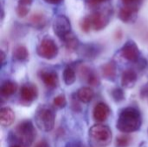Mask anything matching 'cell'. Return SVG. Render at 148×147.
<instances>
[{"label":"cell","mask_w":148,"mask_h":147,"mask_svg":"<svg viewBox=\"0 0 148 147\" xmlns=\"http://www.w3.org/2000/svg\"><path fill=\"white\" fill-rule=\"evenodd\" d=\"M142 125V117L138 109L128 107L124 108L117 120V129L124 133H130L138 131Z\"/></svg>","instance_id":"1"},{"label":"cell","mask_w":148,"mask_h":147,"mask_svg":"<svg viewBox=\"0 0 148 147\" xmlns=\"http://www.w3.org/2000/svg\"><path fill=\"white\" fill-rule=\"evenodd\" d=\"M15 144L22 147H30L36 138V129L30 120H23L19 123L13 131Z\"/></svg>","instance_id":"2"},{"label":"cell","mask_w":148,"mask_h":147,"mask_svg":"<svg viewBox=\"0 0 148 147\" xmlns=\"http://www.w3.org/2000/svg\"><path fill=\"white\" fill-rule=\"evenodd\" d=\"M56 122V113L54 110L47 106L40 107L35 114V123L37 128L42 132L53 130Z\"/></svg>","instance_id":"3"},{"label":"cell","mask_w":148,"mask_h":147,"mask_svg":"<svg viewBox=\"0 0 148 147\" xmlns=\"http://www.w3.org/2000/svg\"><path fill=\"white\" fill-rule=\"evenodd\" d=\"M88 133L90 139L98 146H106L109 145V143L111 142L112 131L108 126L102 124L94 125L89 129Z\"/></svg>","instance_id":"4"},{"label":"cell","mask_w":148,"mask_h":147,"mask_svg":"<svg viewBox=\"0 0 148 147\" xmlns=\"http://www.w3.org/2000/svg\"><path fill=\"white\" fill-rule=\"evenodd\" d=\"M58 51L59 50L56 43L53 39L49 37L43 38L36 48L37 55L40 57L47 60H51L56 58L58 55Z\"/></svg>","instance_id":"5"},{"label":"cell","mask_w":148,"mask_h":147,"mask_svg":"<svg viewBox=\"0 0 148 147\" xmlns=\"http://www.w3.org/2000/svg\"><path fill=\"white\" fill-rule=\"evenodd\" d=\"M54 33L62 41L71 34V23L69 18L63 15H58L53 21Z\"/></svg>","instance_id":"6"},{"label":"cell","mask_w":148,"mask_h":147,"mask_svg":"<svg viewBox=\"0 0 148 147\" xmlns=\"http://www.w3.org/2000/svg\"><path fill=\"white\" fill-rule=\"evenodd\" d=\"M121 55L127 61L135 62L140 57V49L134 41H127L121 49Z\"/></svg>","instance_id":"7"},{"label":"cell","mask_w":148,"mask_h":147,"mask_svg":"<svg viewBox=\"0 0 148 147\" xmlns=\"http://www.w3.org/2000/svg\"><path fill=\"white\" fill-rule=\"evenodd\" d=\"M38 96L37 87L32 83H26L22 86L20 91V97L25 103H30L34 101Z\"/></svg>","instance_id":"8"},{"label":"cell","mask_w":148,"mask_h":147,"mask_svg":"<svg viewBox=\"0 0 148 147\" xmlns=\"http://www.w3.org/2000/svg\"><path fill=\"white\" fill-rule=\"evenodd\" d=\"M80 75L88 84L91 86H99L101 83L98 75L88 66H82L80 68Z\"/></svg>","instance_id":"9"},{"label":"cell","mask_w":148,"mask_h":147,"mask_svg":"<svg viewBox=\"0 0 148 147\" xmlns=\"http://www.w3.org/2000/svg\"><path fill=\"white\" fill-rule=\"evenodd\" d=\"M39 76L44 85L49 88H56L59 84L58 75L55 71L41 70L39 72Z\"/></svg>","instance_id":"10"},{"label":"cell","mask_w":148,"mask_h":147,"mask_svg":"<svg viewBox=\"0 0 148 147\" xmlns=\"http://www.w3.org/2000/svg\"><path fill=\"white\" fill-rule=\"evenodd\" d=\"M109 114H110V108L104 102H100L97 105H95V107H94L93 117L95 120L99 123H102L105 120H107Z\"/></svg>","instance_id":"11"},{"label":"cell","mask_w":148,"mask_h":147,"mask_svg":"<svg viewBox=\"0 0 148 147\" xmlns=\"http://www.w3.org/2000/svg\"><path fill=\"white\" fill-rule=\"evenodd\" d=\"M138 80V75L134 69H126L121 75V85L126 88H132L135 86Z\"/></svg>","instance_id":"12"},{"label":"cell","mask_w":148,"mask_h":147,"mask_svg":"<svg viewBox=\"0 0 148 147\" xmlns=\"http://www.w3.org/2000/svg\"><path fill=\"white\" fill-rule=\"evenodd\" d=\"M92 28L95 30H101L103 29L108 23L109 18L107 15H104L101 12H95L90 15Z\"/></svg>","instance_id":"13"},{"label":"cell","mask_w":148,"mask_h":147,"mask_svg":"<svg viewBox=\"0 0 148 147\" xmlns=\"http://www.w3.org/2000/svg\"><path fill=\"white\" fill-rule=\"evenodd\" d=\"M138 12L137 7H131V6H124L122 7L118 14V16L121 21L123 23H130L134 18Z\"/></svg>","instance_id":"14"},{"label":"cell","mask_w":148,"mask_h":147,"mask_svg":"<svg viewBox=\"0 0 148 147\" xmlns=\"http://www.w3.org/2000/svg\"><path fill=\"white\" fill-rule=\"evenodd\" d=\"M101 74L104 79L108 81H114L117 75V66L114 62H109L102 65L101 68Z\"/></svg>","instance_id":"15"},{"label":"cell","mask_w":148,"mask_h":147,"mask_svg":"<svg viewBox=\"0 0 148 147\" xmlns=\"http://www.w3.org/2000/svg\"><path fill=\"white\" fill-rule=\"evenodd\" d=\"M15 120V113L10 107H2L0 110V124L4 126H10Z\"/></svg>","instance_id":"16"},{"label":"cell","mask_w":148,"mask_h":147,"mask_svg":"<svg viewBox=\"0 0 148 147\" xmlns=\"http://www.w3.org/2000/svg\"><path fill=\"white\" fill-rule=\"evenodd\" d=\"M76 96H77L78 101H80L81 102L88 103L93 100L95 96V92L89 87H83V88H81L77 91Z\"/></svg>","instance_id":"17"},{"label":"cell","mask_w":148,"mask_h":147,"mask_svg":"<svg viewBox=\"0 0 148 147\" xmlns=\"http://www.w3.org/2000/svg\"><path fill=\"white\" fill-rule=\"evenodd\" d=\"M17 90V84L11 81H7L3 82L0 88L1 95L3 97H9L13 95Z\"/></svg>","instance_id":"18"},{"label":"cell","mask_w":148,"mask_h":147,"mask_svg":"<svg viewBox=\"0 0 148 147\" xmlns=\"http://www.w3.org/2000/svg\"><path fill=\"white\" fill-rule=\"evenodd\" d=\"M13 59L18 62H24L29 57V51L23 45H17L14 48L12 52Z\"/></svg>","instance_id":"19"},{"label":"cell","mask_w":148,"mask_h":147,"mask_svg":"<svg viewBox=\"0 0 148 147\" xmlns=\"http://www.w3.org/2000/svg\"><path fill=\"white\" fill-rule=\"evenodd\" d=\"M62 77H63V81H64V82H65V84L67 86H70V85L74 84V82L76 80L75 72L69 66H68V67H66L64 68L63 74H62Z\"/></svg>","instance_id":"20"},{"label":"cell","mask_w":148,"mask_h":147,"mask_svg":"<svg viewBox=\"0 0 148 147\" xmlns=\"http://www.w3.org/2000/svg\"><path fill=\"white\" fill-rule=\"evenodd\" d=\"M29 22L34 27H36L37 29H41V28H43L45 26L46 18L42 14L36 13V14H34V15H32L30 16Z\"/></svg>","instance_id":"21"},{"label":"cell","mask_w":148,"mask_h":147,"mask_svg":"<svg viewBox=\"0 0 148 147\" xmlns=\"http://www.w3.org/2000/svg\"><path fill=\"white\" fill-rule=\"evenodd\" d=\"M64 44H65V47L69 51H74L75 50L78 46H79V41L78 39L73 35V34H70L64 40Z\"/></svg>","instance_id":"22"},{"label":"cell","mask_w":148,"mask_h":147,"mask_svg":"<svg viewBox=\"0 0 148 147\" xmlns=\"http://www.w3.org/2000/svg\"><path fill=\"white\" fill-rule=\"evenodd\" d=\"M80 27H81V29L83 32H85V33L89 32L90 29L92 28V22H91L90 16H85L84 18L82 19V21L80 23Z\"/></svg>","instance_id":"23"},{"label":"cell","mask_w":148,"mask_h":147,"mask_svg":"<svg viewBox=\"0 0 148 147\" xmlns=\"http://www.w3.org/2000/svg\"><path fill=\"white\" fill-rule=\"evenodd\" d=\"M53 105L57 108H63L67 105V100L64 94H59L53 100Z\"/></svg>","instance_id":"24"},{"label":"cell","mask_w":148,"mask_h":147,"mask_svg":"<svg viewBox=\"0 0 148 147\" xmlns=\"http://www.w3.org/2000/svg\"><path fill=\"white\" fill-rule=\"evenodd\" d=\"M131 143V137L128 135H121L116 139V145L118 147H127Z\"/></svg>","instance_id":"25"},{"label":"cell","mask_w":148,"mask_h":147,"mask_svg":"<svg viewBox=\"0 0 148 147\" xmlns=\"http://www.w3.org/2000/svg\"><path fill=\"white\" fill-rule=\"evenodd\" d=\"M112 97L114 99V101L116 102H120V101H122L124 99H125V94H124V91L121 88H114L112 93Z\"/></svg>","instance_id":"26"},{"label":"cell","mask_w":148,"mask_h":147,"mask_svg":"<svg viewBox=\"0 0 148 147\" xmlns=\"http://www.w3.org/2000/svg\"><path fill=\"white\" fill-rule=\"evenodd\" d=\"M16 10V14L19 17H24L29 13V9H28V7H25V6L18 5Z\"/></svg>","instance_id":"27"},{"label":"cell","mask_w":148,"mask_h":147,"mask_svg":"<svg viewBox=\"0 0 148 147\" xmlns=\"http://www.w3.org/2000/svg\"><path fill=\"white\" fill-rule=\"evenodd\" d=\"M122 3L126 6H131V7H137V3L139 0H121ZM138 8V7H137Z\"/></svg>","instance_id":"28"},{"label":"cell","mask_w":148,"mask_h":147,"mask_svg":"<svg viewBox=\"0 0 148 147\" xmlns=\"http://www.w3.org/2000/svg\"><path fill=\"white\" fill-rule=\"evenodd\" d=\"M66 147H83L82 144L80 142V141H71V142H69L67 145H66Z\"/></svg>","instance_id":"29"},{"label":"cell","mask_w":148,"mask_h":147,"mask_svg":"<svg viewBox=\"0 0 148 147\" xmlns=\"http://www.w3.org/2000/svg\"><path fill=\"white\" fill-rule=\"evenodd\" d=\"M140 95L142 98H148V83L142 88Z\"/></svg>","instance_id":"30"},{"label":"cell","mask_w":148,"mask_h":147,"mask_svg":"<svg viewBox=\"0 0 148 147\" xmlns=\"http://www.w3.org/2000/svg\"><path fill=\"white\" fill-rule=\"evenodd\" d=\"M31 3H32V0H18V5H21V6L28 7L31 5Z\"/></svg>","instance_id":"31"},{"label":"cell","mask_w":148,"mask_h":147,"mask_svg":"<svg viewBox=\"0 0 148 147\" xmlns=\"http://www.w3.org/2000/svg\"><path fill=\"white\" fill-rule=\"evenodd\" d=\"M106 0H88V3L91 6H95L96 5L97 3H101V2H104Z\"/></svg>","instance_id":"32"},{"label":"cell","mask_w":148,"mask_h":147,"mask_svg":"<svg viewBox=\"0 0 148 147\" xmlns=\"http://www.w3.org/2000/svg\"><path fill=\"white\" fill-rule=\"evenodd\" d=\"M35 147H49V145H48V143L46 142V141H44V140H42V141H40V142H38Z\"/></svg>","instance_id":"33"},{"label":"cell","mask_w":148,"mask_h":147,"mask_svg":"<svg viewBox=\"0 0 148 147\" xmlns=\"http://www.w3.org/2000/svg\"><path fill=\"white\" fill-rule=\"evenodd\" d=\"M46 3H51V4H58L60 3L62 0H44Z\"/></svg>","instance_id":"34"},{"label":"cell","mask_w":148,"mask_h":147,"mask_svg":"<svg viewBox=\"0 0 148 147\" xmlns=\"http://www.w3.org/2000/svg\"><path fill=\"white\" fill-rule=\"evenodd\" d=\"M0 56H1V62H2V64L4 63V60H5V54L3 50H1L0 52Z\"/></svg>","instance_id":"35"},{"label":"cell","mask_w":148,"mask_h":147,"mask_svg":"<svg viewBox=\"0 0 148 147\" xmlns=\"http://www.w3.org/2000/svg\"><path fill=\"white\" fill-rule=\"evenodd\" d=\"M10 147H22L21 146L17 145V144H13L12 146H10Z\"/></svg>","instance_id":"36"}]
</instances>
